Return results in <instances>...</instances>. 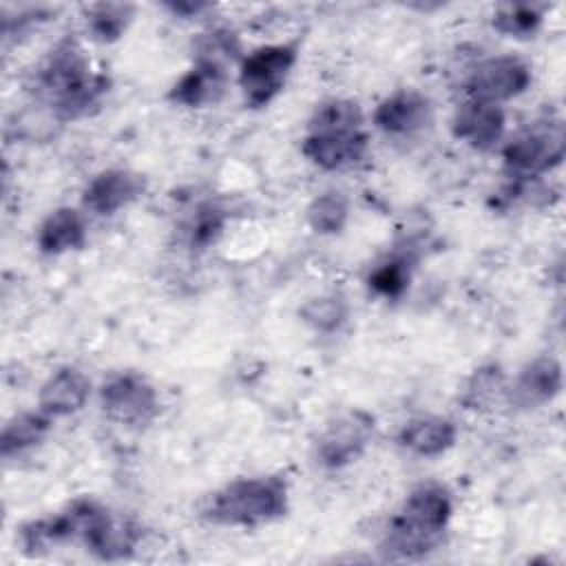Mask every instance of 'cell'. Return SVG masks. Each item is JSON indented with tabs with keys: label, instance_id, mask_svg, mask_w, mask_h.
<instances>
[{
	"label": "cell",
	"instance_id": "obj_9",
	"mask_svg": "<svg viewBox=\"0 0 566 566\" xmlns=\"http://www.w3.org/2000/svg\"><path fill=\"white\" fill-rule=\"evenodd\" d=\"M533 80L531 66L517 55H491L469 73L464 82L467 99L502 104L522 95Z\"/></svg>",
	"mask_w": 566,
	"mask_h": 566
},
{
	"label": "cell",
	"instance_id": "obj_27",
	"mask_svg": "<svg viewBox=\"0 0 566 566\" xmlns=\"http://www.w3.org/2000/svg\"><path fill=\"white\" fill-rule=\"evenodd\" d=\"M168 11H172L175 15H184V18H190V15H199L203 13L206 9H210V4L206 2H168L166 4Z\"/></svg>",
	"mask_w": 566,
	"mask_h": 566
},
{
	"label": "cell",
	"instance_id": "obj_21",
	"mask_svg": "<svg viewBox=\"0 0 566 566\" xmlns=\"http://www.w3.org/2000/svg\"><path fill=\"white\" fill-rule=\"evenodd\" d=\"M307 226L318 234H338L349 219V199L340 190L316 195L305 210Z\"/></svg>",
	"mask_w": 566,
	"mask_h": 566
},
{
	"label": "cell",
	"instance_id": "obj_14",
	"mask_svg": "<svg viewBox=\"0 0 566 566\" xmlns=\"http://www.w3.org/2000/svg\"><path fill=\"white\" fill-rule=\"evenodd\" d=\"M506 115L502 106L478 102V99H464L451 117V133L455 139L464 142L473 150L486 153L495 148L504 135Z\"/></svg>",
	"mask_w": 566,
	"mask_h": 566
},
{
	"label": "cell",
	"instance_id": "obj_8",
	"mask_svg": "<svg viewBox=\"0 0 566 566\" xmlns=\"http://www.w3.org/2000/svg\"><path fill=\"white\" fill-rule=\"evenodd\" d=\"M376 429V420L371 413L363 409H352L347 413L336 416L325 429L318 433L314 442V460L323 469H343L356 462Z\"/></svg>",
	"mask_w": 566,
	"mask_h": 566
},
{
	"label": "cell",
	"instance_id": "obj_19",
	"mask_svg": "<svg viewBox=\"0 0 566 566\" xmlns=\"http://www.w3.org/2000/svg\"><path fill=\"white\" fill-rule=\"evenodd\" d=\"M51 422H53V418L40 409L24 411V413H18L11 420H7V424L2 427V433H0L2 458L20 455V453L33 449L35 444H40L46 438V433L51 431Z\"/></svg>",
	"mask_w": 566,
	"mask_h": 566
},
{
	"label": "cell",
	"instance_id": "obj_23",
	"mask_svg": "<svg viewBox=\"0 0 566 566\" xmlns=\"http://www.w3.org/2000/svg\"><path fill=\"white\" fill-rule=\"evenodd\" d=\"M135 7L124 2H99L88 9V31L97 42L119 40L133 22Z\"/></svg>",
	"mask_w": 566,
	"mask_h": 566
},
{
	"label": "cell",
	"instance_id": "obj_7",
	"mask_svg": "<svg viewBox=\"0 0 566 566\" xmlns=\"http://www.w3.org/2000/svg\"><path fill=\"white\" fill-rule=\"evenodd\" d=\"M102 411L119 424L146 427L159 413L157 389L137 371H115L99 387Z\"/></svg>",
	"mask_w": 566,
	"mask_h": 566
},
{
	"label": "cell",
	"instance_id": "obj_15",
	"mask_svg": "<svg viewBox=\"0 0 566 566\" xmlns=\"http://www.w3.org/2000/svg\"><path fill=\"white\" fill-rule=\"evenodd\" d=\"M142 535H144V531L137 522L115 517L108 513V509H104L97 515V520L93 522V526L88 528L82 544L97 559L117 562V559H126L135 553L137 544L142 542Z\"/></svg>",
	"mask_w": 566,
	"mask_h": 566
},
{
	"label": "cell",
	"instance_id": "obj_1",
	"mask_svg": "<svg viewBox=\"0 0 566 566\" xmlns=\"http://www.w3.org/2000/svg\"><path fill=\"white\" fill-rule=\"evenodd\" d=\"M31 91L62 124L91 115L111 91V77L93 71L77 38L66 35L35 66Z\"/></svg>",
	"mask_w": 566,
	"mask_h": 566
},
{
	"label": "cell",
	"instance_id": "obj_24",
	"mask_svg": "<svg viewBox=\"0 0 566 566\" xmlns=\"http://www.w3.org/2000/svg\"><path fill=\"white\" fill-rule=\"evenodd\" d=\"M544 20V7L528 4V2H515V4H502L495 9L491 24L497 33L506 38H531Z\"/></svg>",
	"mask_w": 566,
	"mask_h": 566
},
{
	"label": "cell",
	"instance_id": "obj_4",
	"mask_svg": "<svg viewBox=\"0 0 566 566\" xmlns=\"http://www.w3.org/2000/svg\"><path fill=\"white\" fill-rule=\"evenodd\" d=\"M290 509V486L283 475L237 478L212 491L201 517L214 526H261L281 520Z\"/></svg>",
	"mask_w": 566,
	"mask_h": 566
},
{
	"label": "cell",
	"instance_id": "obj_20",
	"mask_svg": "<svg viewBox=\"0 0 566 566\" xmlns=\"http://www.w3.org/2000/svg\"><path fill=\"white\" fill-rule=\"evenodd\" d=\"M413 256L411 252H394L391 256L382 259L371 268L367 276V285L371 292L385 298H400L411 281V270H413Z\"/></svg>",
	"mask_w": 566,
	"mask_h": 566
},
{
	"label": "cell",
	"instance_id": "obj_13",
	"mask_svg": "<svg viewBox=\"0 0 566 566\" xmlns=\"http://www.w3.org/2000/svg\"><path fill=\"white\" fill-rule=\"evenodd\" d=\"M228 88L226 64L214 57L197 55L195 64L170 86L168 99L184 108H203L217 104Z\"/></svg>",
	"mask_w": 566,
	"mask_h": 566
},
{
	"label": "cell",
	"instance_id": "obj_18",
	"mask_svg": "<svg viewBox=\"0 0 566 566\" xmlns=\"http://www.w3.org/2000/svg\"><path fill=\"white\" fill-rule=\"evenodd\" d=\"M35 245L46 256H57V254H64L71 250H82L86 245L84 217L71 206L55 208L38 226Z\"/></svg>",
	"mask_w": 566,
	"mask_h": 566
},
{
	"label": "cell",
	"instance_id": "obj_3",
	"mask_svg": "<svg viewBox=\"0 0 566 566\" xmlns=\"http://www.w3.org/2000/svg\"><path fill=\"white\" fill-rule=\"evenodd\" d=\"M301 153L323 170H343L363 161L369 153V133L358 102L347 97L321 102L307 122Z\"/></svg>",
	"mask_w": 566,
	"mask_h": 566
},
{
	"label": "cell",
	"instance_id": "obj_26",
	"mask_svg": "<svg viewBox=\"0 0 566 566\" xmlns=\"http://www.w3.org/2000/svg\"><path fill=\"white\" fill-rule=\"evenodd\" d=\"M226 226V210H221L214 203H203L192 214V221L188 226V239L192 248H208L217 241V237L223 232Z\"/></svg>",
	"mask_w": 566,
	"mask_h": 566
},
{
	"label": "cell",
	"instance_id": "obj_17",
	"mask_svg": "<svg viewBox=\"0 0 566 566\" xmlns=\"http://www.w3.org/2000/svg\"><path fill=\"white\" fill-rule=\"evenodd\" d=\"M458 440V427L444 416H420L398 431V444L420 458H438Z\"/></svg>",
	"mask_w": 566,
	"mask_h": 566
},
{
	"label": "cell",
	"instance_id": "obj_5",
	"mask_svg": "<svg viewBox=\"0 0 566 566\" xmlns=\"http://www.w3.org/2000/svg\"><path fill=\"white\" fill-rule=\"evenodd\" d=\"M566 155V133L559 117L537 119L517 130L502 146V166L509 181L542 179Z\"/></svg>",
	"mask_w": 566,
	"mask_h": 566
},
{
	"label": "cell",
	"instance_id": "obj_22",
	"mask_svg": "<svg viewBox=\"0 0 566 566\" xmlns=\"http://www.w3.org/2000/svg\"><path fill=\"white\" fill-rule=\"evenodd\" d=\"M301 321L321 334L338 332L349 318V305L340 294H323L305 301L298 310Z\"/></svg>",
	"mask_w": 566,
	"mask_h": 566
},
{
	"label": "cell",
	"instance_id": "obj_6",
	"mask_svg": "<svg viewBox=\"0 0 566 566\" xmlns=\"http://www.w3.org/2000/svg\"><path fill=\"white\" fill-rule=\"evenodd\" d=\"M298 60V42H279L254 49L241 60L239 86L250 108L268 106L285 86Z\"/></svg>",
	"mask_w": 566,
	"mask_h": 566
},
{
	"label": "cell",
	"instance_id": "obj_12",
	"mask_svg": "<svg viewBox=\"0 0 566 566\" xmlns=\"http://www.w3.org/2000/svg\"><path fill=\"white\" fill-rule=\"evenodd\" d=\"M562 385L564 374L559 360L553 356H539L526 363L515 380L506 387V402L522 411L537 409L559 396Z\"/></svg>",
	"mask_w": 566,
	"mask_h": 566
},
{
	"label": "cell",
	"instance_id": "obj_25",
	"mask_svg": "<svg viewBox=\"0 0 566 566\" xmlns=\"http://www.w3.org/2000/svg\"><path fill=\"white\" fill-rule=\"evenodd\" d=\"M497 398H506V385H504V374L497 365H486L475 369V374L469 378L464 394H462V402L469 409H484L489 407L493 400Z\"/></svg>",
	"mask_w": 566,
	"mask_h": 566
},
{
	"label": "cell",
	"instance_id": "obj_10",
	"mask_svg": "<svg viewBox=\"0 0 566 566\" xmlns=\"http://www.w3.org/2000/svg\"><path fill=\"white\" fill-rule=\"evenodd\" d=\"M374 126L391 137H411L433 122L431 99L416 88H400L374 108Z\"/></svg>",
	"mask_w": 566,
	"mask_h": 566
},
{
	"label": "cell",
	"instance_id": "obj_11",
	"mask_svg": "<svg viewBox=\"0 0 566 566\" xmlns=\"http://www.w3.org/2000/svg\"><path fill=\"white\" fill-rule=\"evenodd\" d=\"M144 190V175L128 168H106L86 184L82 192V206L93 214L111 217L137 201Z\"/></svg>",
	"mask_w": 566,
	"mask_h": 566
},
{
	"label": "cell",
	"instance_id": "obj_16",
	"mask_svg": "<svg viewBox=\"0 0 566 566\" xmlns=\"http://www.w3.org/2000/svg\"><path fill=\"white\" fill-rule=\"evenodd\" d=\"M91 396V380L77 367H60L55 369L38 394V407L51 418H64L77 413Z\"/></svg>",
	"mask_w": 566,
	"mask_h": 566
},
{
	"label": "cell",
	"instance_id": "obj_2",
	"mask_svg": "<svg viewBox=\"0 0 566 566\" xmlns=\"http://www.w3.org/2000/svg\"><path fill=\"white\" fill-rule=\"evenodd\" d=\"M453 513L451 493L440 482L418 484L389 520L380 551L387 559H422L442 544Z\"/></svg>",
	"mask_w": 566,
	"mask_h": 566
}]
</instances>
